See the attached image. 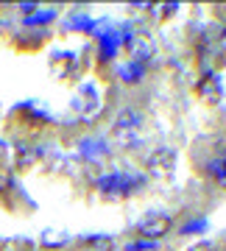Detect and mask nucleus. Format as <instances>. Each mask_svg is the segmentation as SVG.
<instances>
[{
  "instance_id": "obj_1",
  "label": "nucleus",
  "mask_w": 226,
  "mask_h": 251,
  "mask_svg": "<svg viewBox=\"0 0 226 251\" xmlns=\"http://www.w3.org/2000/svg\"><path fill=\"white\" fill-rule=\"evenodd\" d=\"M143 126H145L143 112H137V109H120L115 123H112V140L120 148H137L145 140Z\"/></svg>"
},
{
  "instance_id": "obj_2",
  "label": "nucleus",
  "mask_w": 226,
  "mask_h": 251,
  "mask_svg": "<svg viewBox=\"0 0 226 251\" xmlns=\"http://www.w3.org/2000/svg\"><path fill=\"white\" fill-rule=\"evenodd\" d=\"M173 229V218L165 212H148V215L137 224V234H143L148 240H159Z\"/></svg>"
},
{
  "instance_id": "obj_3",
  "label": "nucleus",
  "mask_w": 226,
  "mask_h": 251,
  "mask_svg": "<svg viewBox=\"0 0 226 251\" xmlns=\"http://www.w3.org/2000/svg\"><path fill=\"white\" fill-rule=\"evenodd\" d=\"M73 109L78 112L81 120H92V117H98V112H100V95H98V90H95L92 84H84L81 90H78V95H75V100H73Z\"/></svg>"
},
{
  "instance_id": "obj_4",
  "label": "nucleus",
  "mask_w": 226,
  "mask_h": 251,
  "mask_svg": "<svg viewBox=\"0 0 226 251\" xmlns=\"http://www.w3.org/2000/svg\"><path fill=\"white\" fill-rule=\"evenodd\" d=\"M173 168H176V153L171 148H156L151 156H148V171L156 179H171Z\"/></svg>"
},
{
  "instance_id": "obj_5",
  "label": "nucleus",
  "mask_w": 226,
  "mask_h": 251,
  "mask_svg": "<svg viewBox=\"0 0 226 251\" xmlns=\"http://www.w3.org/2000/svg\"><path fill=\"white\" fill-rule=\"evenodd\" d=\"M131 187H134V181L131 179H126V176H106V179H100V190L103 193H131Z\"/></svg>"
},
{
  "instance_id": "obj_6",
  "label": "nucleus",
  "mask_w": 226,
  "mask_h": 251,
  "mask_svg": "<svg viewBox=\"0 0 226 251\" xmlns=\"http://www.w3.org/2000/svg\"><path fill=\"white\" fill-rule=\"evenodd\" d=\"M39 151L31 145H14V168H34Z\"/></svg>"
},
{
  "instance_id": "obj_7",
  "label": "nucleus",
  "mask_w": 226,
  "mask_h": 251,
  "mask_svg": "<svg viewBox=\"0 0 226 251\" xmlns=\"http://www.w3.org/2000/svg\"><path fill=\"white\" fill-rule=\"evenodd\" d=\"M128 50H131V56H134V59H140V62H143V59H148V56H151L154 45H151V39H148V36H134V39H131V45H128Z\"/></svg>"
},
{
  "instance_id": "obj_8",
  "label": "nucleus",
  "mask_w": 226,
  "mask_h": 251,
  "mask_svg": "<svg viewBox=\"0 0 226 251\" xmlns=\"http://www.w3.org/2000/svg\"><path fill=\"white\" fill-rule=\"evenodd\" d=\"M81 251H115V240H112V237H103V234L87 237V240L81 243Z\"/></svg>"
},
{
  "instance_id": "obj_9",
  "label": "nucleus",
  "mask_w": 226,
  "mask_h": 251,
  "mask_svg": "<svg viewBox=\"0 0 226 251\" xmlns=\"http://www.w3.org/2000/svg\"><path fill=\"white\" fill-rule=\"evenodd\" d=\"M199 92L209 100V103H215V100L221 98V87H218V78H215V75H207V78H201Z\"/></svg>"
},
{
  "instance_id": "obj_10",
  "label": "nucleus",
  "mask_w": 226,
  "mask_h": 251,
  "mask_svg": "<svg viewBox=\"0 0 226 251\" xmlns=\"http://www.w3.org/2000/svg\"><path fill=\"white\" fill-rule=\"evenodd\" d=\"M64 243H70V234L67 232H45L42 234V246H48V249H59V246H64Z\"/></svg>"
},
{
  "instance_id": "obj_11",
  "label": "nucleus",
  "mask_w": 226,
  "mask_h": 251,
  "mask_svg": "<svg viewBox=\"0 0 226 251\" xmlns=\"http://www.w3.org/2000/svg\"><path fill=\"white\" fill-rule=\"evenodd\" d=\"M120 75H123V81H137L140 67H120Z\"/></svg>"
},
{
  "instance_id": "obj_12",
  "label": "nucleus",
  "mask_w": 226,
  "mask_h": 251,
  "mask_svg": "<svg viewBox=\"0 0 226 251\" xmlns=\"http://www.w3.org/2000/svg\"><path fill=\"white\" fill-rule=\"evenodd\" d=\"M187 251H215V243L212 240H201V243H196V246H190Z\"/></svg>"
}]
</instances>
